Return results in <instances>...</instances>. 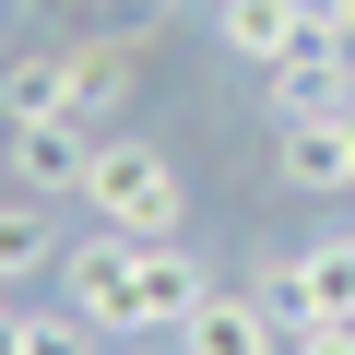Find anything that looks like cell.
Wrapping results in <instances>:
<instances>
[{
	"instance_id": "cell-18",
	"label": "cell",
	"mask_w": 355,
	"mask_h": 355,
	"mask_svg": "<svg viewBox=\"0 0 355 355\" xmlns=\"http://www.w3.org/2000/svg\"><path fill=\"white\" fill-rule=\"evenodd\" d=\"M0 60H12V48H0Z\"/></svg>"
},
{
	"instance_id": "cell-10",
	"label": "cell",
	"mask_w": 355,
	"mask_h": 355,
	"mask_svg": "<svg viewBox=\"0 0 355 355\" xmlns=\"http://www.w3.org/2000/svg\"><path fill=\"white\" fill-rule=\"evenodd\" d=\"M60 60H71V119H119L142 95V48L119 36H60Z\"/></svg>"
},
{
	"instance_id": "cell-1",
	"label": "cell",
	"mask_w": 355,
	"mask_h": 355,
	"mask_svg": "<svg viewBox=\"0 0 355 355\" xmlns=\"http://www.w3.org/2000/svg\"><path fill=\"white\" fill-rule=\"evenodd\" d=\"M71 214H83V225H119V237H178L190 178H178V154H166V142L107 130V154H95V178H83V202H71Z\"/></svg>"
},
{
	"instance_id": "cell-12",
	"label": "cell",
	"mask_w": 355,
	"mask_h": 355,
	"mask_svg": "<svg viewBox=\"0 0 355 355\" xmlns=\"http://www.w3.org/2000/svg\"><path fill=\"white\" fill-rule=\"evenodd\" d=\"M12 119H71V60H60V48L0 60V130H12Z\"/></svg>"
},
{
	"instance_id": "cell-6",
	"label": "cell",
	"mask_w": 355,
	"mask_h": 355,
	"mask_svg": "<svg viewBox=\"0 0 355 355\" xmlns=\"http://www.w3.org/2000/svg\"><path fill=\"white\" fill-rule=\"evenodd\" d=\"M272 178L308 190V202H355V119H343V107L284 119V130H272Z\"/></svg>"
},
{
	"instance_id": "cell-8",
	"label": "cell",
	"mask_w": 355,
	"mask_h": 355,
	"mask_svg": "<svg viewBox=\"0 0 355 355\" xmlns=\"http://www.w3.org/2000/svg\"><path fill=\"white\" fill-rule=\"evenodd\" d=\"M166 343H178V355H284V320H272V296H261V284H214Z\"/></svg>"
},
{
	"instance_id": "cell-17",
	"label": "cell",
	"mask_w": 355,
	"mask_h": 355,
	"mask_svg": "<svg viewBox=\"0 0 355 355\" xmlns=\"http://www.w3.org/2000/svg\"><path fill=\"white\" fill-rule=\"evenodd\" d=\"M119 355H178V343H166V331H154V343H119Z\"/></svg>"
},
{
	"instance_id": "cell-11",
	"label": "cell",
	"mask_w": 355,
	"mask_h": 355,
	"mask_svg": "<svg viewBox=\"0 0 355 355\" xmlns=\"http://www.w3.org/2000/svg\"><path fill=\"white\" fill-rule=\"evenodd\" d=\"M60 249H71V237H60V202H36V190L0 202V284H12V296H24L36 272H60Z\"/></svg>"
},
{
	"instance_id": "cell-16",
	"label": "cell",
	"mask_w": 355,
	"mask_h": 355,
	"mask_svg": "<svg viewBox=\"0 0 355 355\" xmlns=\"http://www.w3.org/2000/svg\"><path fill=\"white\" fill-rule=\"evenodd\" d=\"M331 36H343V48H355V0H331Z\"/></svg>"
},
{
	"instance_id": "cell-4",
	"label": "cell",
	"mask_w": 355,
	"mask_h": 355,
	"mask_svg": "<svg viewBox=\"0 0 355 355\" xmlns=\"http://www.w3.org/2000/svg\"><path fill=\"white\" fill-rule=\"evenodd\" d=\"M130 272H142V237H119V225H83L71 249H60V308H83L107 343L130 331Z\"/></svg>"
},
{
	"instance_id": "cell-2",
	"label": "cell",
	"mask_w": 355,
	"mask_h": 355,
	"mask_svg": "<svg viewBox=\"0 0 355 355\" xmlns=\"http://www.w3.org/2000/svg\"><path fill=\"white\" fill-rule=\"evenodd\" d=\"M249 284L272 296L284 343H296L308 320H355V225H331V237H308V249H272V261H261Z\"/></svg>"
},
{
	"instance_id": "cell-14",
	"label": "cell",
	"mask_w": 355,
	"mask_h": 355,
	"mask_svg": "<svg viewBox=\"0 0 355 355\" xmlns=\"http://www.w3.org/2000/svg\"><path fill=\"white\" fill-rule=\"evenodd\" d=\"M284 355H355V320H308V331H296Z\"/></svg>"
},
{
	"instance_id": "cell-3",
	"label": "cell",
	"mask_w": 355,
	"mask_h": 355,
	"mask_svg": "<svg viewBox=\"0 0 355 355\" xmlns=\"http://www.w3.org/2000/svg\"><path fill=\"white\" fill-rule=\"evenodd\" d=\"M0 154H12V190L83 202V178H95V154H107V119H12Z\"/></svg>"
},
{
	"instance_id": "cell-15",
	"label": "cell",
	"mask_w": 355,
	"mask_h": 355,
	"mask_svg": "<svg viewBox=\"0 0 355 355\" xmlns=\"http://www.w3.org/2000/svg\"><path fill=\"white\" fill-rule=\"evenodd\" d=\"M12 331H24V308H12V284H0V355H12Z\"/></svg>"
},
{
	"instance_id": "cell-7",
	"label": "cell",
	"mask_w": 355,
	"mask_h": 355,
	"mask_svg": "<svg viewBox=\"0 0 355 355\" xmlns=\"http://www.w3.org/2000/svg\"><path fill=\"white\" fill-rule=\"evenodd\" d=\"M202 296H214V272L190 261V237H142V272H130V331H119V343H154V331H178Z\"/></svg>"
},
{
	"instance_id": "cell-9",
	"label": "cell",
	"mask_w": 355,
	"mask_h": 355,
	"mask_svg": "<svg viewBox=\"0 0 355 355\" xmlns=\"http://www.w3.org/2000/svg\"><path fill=\"white\" fill-rule=\"evenodd\" d=\"M261 95H272V130H284V119H320V107H343V95H355V48H343V36H320V48L272 60V71H261Z\"/></svg>"
},
{
	"instance_id": "cell-13",
	"label": "cell",
	"mask_w": 355,
	"mask_h": 355,
	"mask_svg": "<svg viewBox=\"0 0 355 355\" xmlns=\"http://www.w3.org/2000/svg\"><path fill=\"white\" fill-rule=\"evenodd\" d=\"M107 331L83 320V308H24V331H12V355H95Z\"/></svg>"
},
{
	"instance_id": "cell-5",
	"label": "cell",
	"mask_w": 355,
	"mask_h": 355,
	"mask_svg": "<svg viewBox=\"0 0 355 355\" xmlns=\"http://www.w3.org/2000/svg\"><path fill=\"white\" fill-rule=\"evenodd\" d=\"M214 36H225V60L272 71V60H296V48L331 36V0H214Z\"/></svg>"
}]
</instances>
